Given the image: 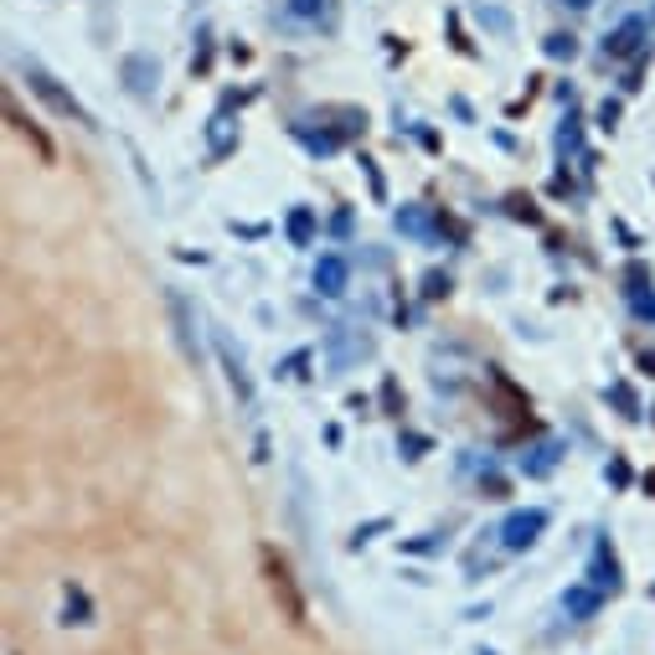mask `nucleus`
Here are the masks:
<instances>
[{"mask_svg": "<svg viewBox=\"0 0 655 655\" xmlns=\"http://www.w3.org/2000/svg\"><path fill=\"white\" fill-rule=\"evenodd\" d=\"M259 563H263V578H269V594L274 604L284 609L289 625H305V594H299L295 583V568H289V557L279 553V547H259Z\"/></svg>", "mask_w": 655, "mask_h": 655, "instance_id": "f257e3e1", "label": "nucleus"}, {"mask_svg": "<svg viewBox=\"0 0 655 655\" xmlns=\"http://www.w3.org/2000/svg\"><path fill=\"white\" fill-rule=\"evenodd\" d=\"M26 83H32V94H37V99L47 103L52 114H62V120H83V124H88V114H83V103L73 99V94H67V88H62V83L52 78V73L41 67V62H26Z\"/></svg>", "mask_w": 655, "mask_h": 655, "instance_id": "f03ea898", "label": "nucleus"}, {"mask_svg": "<svg viewBox=\"0 0 655 655\" xmlns=\"http://www.w3.org/2000/svg\"><path fill=\"white\" fill-rule=\"evenodd\" d=\"M645 37H651V21H645V16H630V21H619L615 32H609V37H604V58H609V62L640 58V47H645Z\"/></svg>", "mask_w": 655, "mask_h": 655, "instance_id": "7ed1b4c3", "label": "nucleus"}, {"mask_svg": "<svg viewBox=\"0 0 655 655\" xmlns=\"http://www.w3.org/2000/svg\"><path fill=\"white\" fill-rule=\"evenodd\" d=\"M542 532H547V511H542V506L517 511V517H506V527H500V536H506V547H511V553H527Z\"/></svg>", "mask_w": 655, "mask_h": 655, "instance_id": "20e7f679", "label": "nucleus"}, {"mask_svg": "<svg viewBox=\"0 0 655 655\" xmlns=\"http://www.w3.org/2000/svg\"><path fill=\"white\" fill-rule=\"evenodd\" d=\"M346 279H351V269H346L341 254H320V263H316V289L320 295H346Z\"/></svg>", "mask_w": 655, "mask_h": 655, "instance_id": "39448f33", "label": "nucleus"}, {"mask_svg": "<svg viewBox=\"0 0 655 655\" xmlns=\"http://www.w3.org/2000/svg\"><path fill=\"white\" fill-rule=\"evenodd\" d=\"M5 114H11V124H16L21 135H26V139H32V145H37V150H41V160H52V156H58V150H52V139L41 135L37 124H32V120H26V114H21V109H16V99L5 103Z\"/></svg>", "mask_w": 655, "mask_h": 655, "instance_id": "423d86ee", "label": "nucleus"}, {"mask_svg": "<svg viewBox=\"0 0 655 655\" xmlns=\"http://www.w3.org/2000/svg\"><path fill=\"white\" fill-rule=\"evenodd\" d=\"M563 609L578 615V619H589L598 609V594H594V589H568V594H563Z\"/></svg>", "mask_w": 655, "mask_h": 655, "instance_id": "0eeeda50", "label": "nucleus"}, {"mask_svg": "<svg viewBox=\"0 0 655 655\" xmlns=\"http://www.w3.org/2000/svg\"><path fill=\"white\" fill-rule=\"evenodd\" d=\"M594 583L609 589V594L619 589V563H615V553H604V547H598V557H594Z\"/></svg>", "mask_w": 655, "mask_h": 655, "instance_id": "6e6552de", "label": "nucleus"}, {"mask_svg": "<svg viewBox=\"0 0 655 655\" xmlns=\"http://www.w3.org/2000/svg\"><path fill=\"white\" fill-rule=\"evenodd\" d=\"M542 52H547V58H557V62H573L578 58V41L568 37V32H553V37L542 41Z\"/></svg>", "mask_w": 655, "mask_h": 655, "instance_id": "1a4fd4ad", "label": "nucleus"}, {"mask_svg": "<svg viewBox=\"0 0 655 655\" xmlns=\"http://www.w3.org/2000/svg\"><path fill=\"white\" fill-rule=\"evenodd\" d=\"M310 233H316V218H310V207H295V212H289V238L305 248V243H310Z\"/></svg>", "mask_w": 655, "mask_h": 655, "instance_id": "9d476101", "label": "nucleus"}, {"mask_svg": "<svg viewBox=\"0 0 655 655\" xmlns=\"http://www.w3.org/2000/svg\"><path fill=\"white\" fill-rule=\"evenodd\" d=\"M325 0H284V16L289 21H320Z\"/></svg>", "mask_w": 655, "mask_h": 655, "instance_id": "9b49d317", "label": "nucleus"}, {"mask_svg": "<svg viewBox=\"0 0 655 655\" xmlns=\"http://www.w3.org/2000/svg\"><path fill=\"white\" fill-rule=\"evenodd\" d=\"M124 73H129V88H135V94H150V83H145L150 62H145V58H129V62H124Z\"/></svg>", "mask_w": 655, "mask_h": 655, "instance_id": "f8f14e48", "label": "nucleus"}, {"mask_svg": "<svg viewBox=\"0 0 655 655\" xmlns=\"http://www.w3.org/2000/svg\"><path fill=\"white\" fill-rule=\"evenodd\" d=\"M619 120V103H604V109H598V124H604V129H609V124Z\"/></svg>", "mask_w": 655, "mask_h": 655, "instance_id": "ddd939ff", "label": "nucleus"}, {"mask_svg": "<svg viewBox=\"0 0 655 655\" xmlns=\"http://www.w3.org/2000/svg\"><path fill=\"white\" fill-rule=\"evenodd\" d=\"M568 5H578V11H583V5H594V0H568Z\"/></svg>", "mask_w": 655, "mask_h": 655, "instance_id": "4468645a", "label": "nucleus"}]
</instances>
